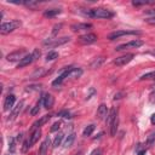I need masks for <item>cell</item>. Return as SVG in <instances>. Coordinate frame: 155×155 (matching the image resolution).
Listing matches in <instances>:
<instances>
[{
	"label": "cell",
	"mask_w": 155,
	"mask_h": 155,
	"mask_svg": "<svg viewBox=\"0 0 155 155\" xmlns=\"http://www.w3.org/2000/svg\"><path fill=\"white\" fill-rule=\"evenodd\" d=\"M150 121H151V124H153V125H155V113L151 115V117H150Z\"/></svg>",
	"instance_id": "ee69618b"
},
{
	"label": "cell",
	"mask_w": 155,
	"mask_h": 155,
	"mask_svg": "<svg viewBox=\"0 0 155 155\" xmlns=\"http://www.w3.org/2000/svg\"><path fill=\"white\" fill-rule=\"evenodd\" d=\"M40 88H41V85H30V86H28L27 91H38Z\"/></svg>",
	"instance_id": "8d00e7d4"
},
{
	"label": "cell",
	"mask_w": 155,
	"mask_h": 155,
	"mask_svg": "<svg viewBox=\"0 0 155 155\" xmlns=\"http://www.w3.org/2000/svg\"><path fill=\"white\" fill-rule=\"evenodd\" d=\"M27 54H28V53H27V50L22 48V50H17V51H13V52L8 53V54L6 56V59H7L8 62H17V61L19 62V61H22Z\"/></svg>",
	"instance_id": "3957f363"
},
{
	"label": "cell",
	"mask_w": 155,
	"mask_h": 155,
	"mask_svg": "<svg viewBox=\"0 0 155 155\" xmlns=\"http://www.w3.org/2000/svg\"><path fill=\"white\" fill-rule=\"evenodd\" d=\"M82 75V69L80 68H73L69 73V76L68 78H73V79H76V78H80Z\"/></svg>",
	"instance_id": "d4e9b609"
},
{
	"label": "cell",
	"mask_w": 155,
	"mask_h": 155,
	"mask_svg": "<svg viewBox=\"0 0 155 155\" xmlns=\"http://www.w3.org/2000/svg\"><path fill=\"white\" fill-rule=\"evenodd\" d=\"M149 102L151 104H155V88L149 93Z\"/></svg>",
	"instance_id": "d590c367"
},
{
	"label": "cell",
	"mask_w": 155,
	"mask_h": 155,
	"mask_svg": "<svg viewBox=\"0 0 155 155\" xmlns=\"http://www.w3.org/2000/svg\"><path fill=\"white\" fill-rule=\"evenodd\" d=\"M23 5H25L28 7H34L38 5V2L36 1H23Z\"/></svg>",
	"instance_id": "f35d334b"
},
{
	"label": "cell",
	"mask_w": 155,
	"mask_h": 155,
	"mask_svg": "<svg viewBox=\"0 0 155 155\" xmlns=\"http://www.w3.org/2000/svg\"><path fill=\"white\" fill-rule=\"evenodd\" d=\"M15 102H16L15 94H12V93H11V94H7L6 98H5V102H4V110L7 111V110H10V109H13Z\"/></svg>",
	"instance_id": "8fae6325"
},
{
	"label": "cell",
	"mask_w": 155,
	"mask_h": 155,
	"mask_svg": "<svg viewBox=\"0 0 155 155\" xmlns=\"http://www.w3.org/2000/svg\"><path fill=\"white\" fill-rule=\"evenodd\" d=\"M145 22H147V23H149V24H155V17L147 18V19H145Z\"/></svg>",
	"instance_id": "7bdbcfd3"
},
{
	"label": "cell",
	"mask_w": 155,
	"mask_h": 155,
	"mask_svg": "<svg viewBox=\"0 0 155 155\" xmlns=\"http://www.w3.org/2000/svg\"><path fill=\"white\" fill-rule=\"evenodd\" d=\"M69 40H70L69 36H63V38H58V39H47V40L44 41V45L48 46V47H57V46L64 45Z\"/></svg>",
	"instance_id": "5b68a950"
},
{
	"label": "cell",
	"mask_w": 155,
	"mask_h": 155,
	"mask_svg": "<svg viewBox=\"0 0 155 155\" xmlns=\"http://www.w3.org/2000/svg\"><path fill=\"white\" fill-rule=\"evenodd\" d=\"M94 131V125H88V126H86L85 127V130H84V132H82V134L85 136V137H88V136H91L92 134V132Z\"/></svg>",
	"instance_id": "4316f807"
},
{
	"label": "cell",
	"mask_w": 155,
	"mask_h": 155,
	"mask_svg": "<svg viewBox=\"0 0 155 155\" xmlns=\"http://www.w3.org/2000/svg\"><path fill=\"white\" fill-rule=\"evenodd\" d=\"M30 147H31V145H30L29 139H28V140H24V142H23V144H22V151H23V153H27V151H28V149H29Z\"/></svg>",
	"instance_id": "d6a6232c"
},
{
	"label": "cell",
	"mask_w": 155,
	"mask_h": 155,
	"mask_svg": "<svg viewBox=\"0 0 155 155\" xmlns=\"http://www.w3.org/2000/svg\"><path fill=\"white\" fill-rule=\"evenodd\" d=\"M151 76H154V73H153V71H151V73H147V74L142 75L139 79H140V80H145V79H150Z\"/></svg>",
	"instance_id": "60d3db41"
},
{
	"label": "cell",
	"mask_w": 155,
	"mask_h": 155,
	"mask_svg": "<svg viewBox=\"0 0 155 155\" xmlns=\"http://www.w3.org/2000/svg\"><path fill=\"white\" fill-rule=\"evenodd\" d=\"M108 114H109V111H108L107 105L102 103V104L98 107V109H97V117H98L99 120H103V119H105V117L108 116Z\"/></svg>",
	"instance_id": "4fadbf2b"
},
{
	"label": "cell",
	"mask_w": 155,
	"mask_h": 155,
	"mask_svg": "<svg viewBox=\"0 0 155 155\" xmlns=\"http://www.w3.org/2000/svg\"><path fill=\"white\" fill-rule=\"evenodd\" d=\"M63 137H64V134L63 133H58L56 137H54V139H53V148H57V147H59L61 145V143H62V140H63Z\"/></svg>",
	"instance_id": "484cf974"
},
{
	"label": "cell",
	"mask_w": 155,
	"mask_h": 155,
	"mask_svg": "<svg viewBox=\"0 0 155 155\" xmlns=\"http://www.w3.org/2000/svg\"><path fill=\"white\" fill-rule=\"evenodd\" d=\"M50 119H51V115H45V116H42L40 120H38V121H35V122L33 124V130H35V128H40V126L45 125Z\"/></svg>",
	"instance_id": "e0dca14e"
},
{
	"label": "cell",
	"mask_w": 155,
	"mask_h": 155,
	"mask_svg": "<svg viewBox=\"0 0 155 155\" xmlns=\"http://www.w3.org/2000/svg\"><path fill=\"white\" fill-rule=\"evenodd\" d=\"M144 154H145V150H142V151H139L137 155H144Z\"/></svg>",
	"instance_id": "f6af8a7d"
},
{
	"label": "cell",
	"mask_w": 155,
	"mask_h": 155,
	"mask_svg": "<svg viewBox=\"0 0 155 155\" xmlns=\"http://www.w3.org/2000/svg\"><path fill=\"white\" fill-rule=\"evenodd\" d=\"M74 67H67V68H64L63 70H62V73L52 81V85L53 86H57V85H61L62 82H63V80L65 79V78H68L69 76V73H70V70L73 69Z\"/></svg>",
	"instance_id": "9c48e42d"
},
{
	"label": "cell",
	"mask_w": 155,
	"mask_h": 155,
	"mask_svg": "<svg viewBox=\"0 0 155 155\" xmlns=\"http://www.w3.org/2000/svg\"><path fill=\"white\" fill-rule=\"evenodd\" d=\"M154 143H155V131L150 132V134H149L148 138H147V145H148V147H151Z\"/></svg>",
	"instance_id": "f1b7e54d"
},
{
	"label": "cell",
	"mask_w": 155,
	"mask_h": 155,
	"mask_svg": "<svg viewBox=\"0 0 155 155\" xmlns=\"http://www.w3.org/2000/svg\"><path fill=\"white\" fill-rule=\"evenodd\" d=\"M143 45V41L142 40H131L126 44H122V45H119L115 50L116 51H122V50H126V48H137V47H140Z\"/></svg>",
	"instance_id": "8992f818"
},
{
	"label": "cell",
	"mask_w": 155,
	"mask_h": 155,
	"mask_svg": "<svg viewBox=\"0 0 155 155\" xmlns=\"http://www.w3.org/2000/svg\"><path fill=\"white\" fill-rule=\"evenodd\" d=\"M117 116V109L114 107V108H111L110 110H109V114H108V116H107V124L110 126L111 125V122L114 121V119Z\"/></svg>",
	"instance_id": "d6986e66"
},
{
	"label": "cell",
	"mask_w": 155,
	"mask_h": 155,
	"mask_svg": "<svg viewBox=\"0 0 155 155\" xmlns=\"http://www.w3.org/2000/svg\"><path fill=\"white\" fill-rule=\"evenodd\" d=\"M42 103H44V94L39 98V101L36 102V104H35V105L33 107V109L30 110V115H33V116H34V115L39 114V111H40V107H41V104H42Z\"/></svg>",
	"instance_id": "ac0fdd59"
},
{
	"label": "cell",
	"mask_w": 155,
	"mask_h": 155,
	"mask_svg": "<svg viewBox=\"0 0 155 155\" xmlns=\"http://www.w3.org/2000/svg\"><path fill=\"white\" fill-rule=\"evenodd\" d=\"M61 12H62V10H59V8H51V10L45 11V12H44V16H45V17L51 18V17H54V16L59 15Z\"/></svg>",
	"instance_id": "cb8c5ba5"
},
{
	"label": "cell",
	"mask_w": 155,
	"mask_h": 155,
	"mask_svg": "<svg viewBox=\"0 0 155 155\" xmlns=\"http://www.w3.org/2000/svg\"><path fill=\"white\" fill-rule=\"evenodd\" d=\"M79 155H80V154H79Z\"/></svg>",
	"instance_id": "c3c4849f"
},
{
	"label": "cell",
	"mask_w": 155,
	"mask_h": 155,
	"mask_svg": "<svg viewBox=\"0 0 155 155\" xmlns=\"http://www.w3.org/2000/svg\"><path fill=\"white\" fill-rule=\"evenodd\" d=\"M8 150H10V153L16 151V138H13V137H11L8 140Z\"/></svg>",
	"instance_id": "83f0119b"
},
{
	"label": "cell",
	"mask_w": 155,
	"mask_h": 155,
	"mask_svg": "<svg viewBox=\"0 0 155 155\" xmlns=\"http://www.w3.org/2000/svg\"><path fill=\"white\" fill-rule=\"evenodd\" d=\"M59 127H61V122H59V121H57V122H54V124L52 125V127L50 128V131H51V132H56Z\"/></svg>",
	"instance_id": "74e56055"
},
{
	"label": "cell",
	"mask_w": 155,
	"mask_h": 155,
	"mask_svg": "<svg viewBox=\"0 0 155 155\" xmlns=\"http://www.w3.org/2000/svg\"><path fill=\"white\" fill-rule=\"evenodd\" d=\"M142 34L139 30H117V31H113L108 35V39L109 40H115V39H119L124 35H139Z\"/></svg>",
	"instance_id": "277c9868"
},
{
	"label": "cell",
	"mask_w": 155,
	"mask_h": 155,
	"mask_svg": "<svg viewBox=\"0 0 155 155\" xmlns=\"http://www.w3.org/2000/svg\"><path fill=\"white\" fill-rule=\"evenodd\" d=\"M44 74H46V70L44 68H39L31 74V78H41Z\"/></svg>",
	"instance_id": "f546056e"
},
{
	"label": "cell",
	"mask_w": 155,
	"mask_h": 155,
	"mask_svg": "<svg viewBox=\"0 0 155 155\" xmlns=\"http://www.w3.org/2000/svg\"><path fill=\"white\" fill-rule=\"evenodd\" d=\"M85 15H87V16H90V17H96V18H111V17L114 16L113 12H110V11L107 10V8H102V7L90 10V11H87Z\"/></svg>",
	"instance_id": "6da1fadb"
},
{
	"label": "cell",
	"mask_w": 155,
	"mask_h": 155,
	"mask_svg": "<svg viewBox=\"0 0 155 155\" xmlns=\"http://www.w3.org/2000/svg\"><path fill=\"white\" fill-rule=\"evenodd\" d=\"M134 54L133 53H126L124 56H120L117 57L115 61H114V64L117 65V67H122V65H126L127 63H130L132 59H133Z\"/></svg>",
	"instance_id": "ba28073f"
},
{
	"label": "cell",
	"mask_w": 155,
	"mask_h": 155,
	"mask_svg": "<svg viewBox=\"0 0 155 155\" xmlns=\"http://www.w3.org/2000/svg\"><path fill=\"white\" fill-rule=\"evenodd\" d=\"M62 28V24H56L54 27H53V30H52V35L54 36V35H57V33L59 31V29Z\"/></svg>",
	"instance_id": "ab89813d"
},
{
	"label": "cell",
	"mask_w": 155,
	"mask_h": 155,
	"mask_svg": "<svg viewBox=\"0 0 155 155\" xmlns=\"http://www.w3.org/2000/svg\"><path fill=\"white\" fill-rule=\"evenodd\" d=\"M104 63V57H97V58H94L92 62H91V64H90V68L91 69H97V68H99L102 64Z\"/></svg>",
	"instance_id": "ffe728a7"
},
{
	"label": "cell",
	"mask_w": 155,
	"mask_h": 155,
	"mask_svg": "<svg viewBox=\"0 0 155 155\" xmlns=\"http://www.w3.org/2000/svg\"><path fill=\"white\" fill-rule=\"evenodd\" d=\"M21 24H22L21 21H17V19L10 21V22H5V23H2L1 27H0V33H1V34H8V33L13 31L16 28H18Z\"/></svg>",
	"instance_id": "7a4b0ae2"
},
{
	"label": "cell",
	"mask_w": 155,
	"mask_h": 155,
	"mask_svg": "<svg viewBox=\"0 0 155 155\" xmlns=\"http://www.w3.org/2000/svg\"><path fill=\"white\" fill-rule=\"evenodd\" d=\"M56 58H58V53H57L56 51H50V52L46 54V61H53V59H56Z\"/></svg>",
	"instance_id": "4dcf8cb0"
},
{
	"label": "cell",
	"mask_w": 155,
	"mask_h": 155,
	"mask_svg": "<svg viewBox=\"0 0 155 155\" xmlns=\"http://www.w3.org/2000/svg\"><path fill=\"white\" fill-rule=\"evenodd\" d=\"M31 54H33V57H34V61H36V59L41 56V51H40L39 48H35V50L31 52Z\"/></svg>",
	"instance_id": "e575fe53"
},
{
	"label": "cell",
	"mask_w": 155,
	"mask_h": 155,
	"mask_svg": "<svg viewBox=\"0 0 155 155\" xmlns=\"http://www.w3.org/2000/svg\"><path fill=\"white\" fill-rule=\"evenodd\" d=\"M48 145H50V138H45V140L41 143L40 145V149H39V155H46V151L48 149Z\"/></svg>",
	"instance_id": "44dd1931"
},
{
	"label": "cell",
	"mask_w": 155,
	"mask_h": 155,
	"mask_svg": "<svg viewBox=\"0 0 155 155\" xmlns=\"http://www.w3.org/2000/svg\"><path fill=\"white\" fill-rule=\"evenodd\" d=\"M88 28H92V24H90V23H76V24H71L70 25V29L73 31L85 30V29H88Z\"/></svg>",
	"instance_id": "2e32d148"
},
{
	"label": "cell",
	"mask_w": 155,
	"mask_h": 155,
	"mask_svg": "<svg viewBox=\"0 0 155 155\" xmlns=\"http://www.w3.org/2000/svg\"><path fill=\"white\" fill-rule=\"evenodd\" d=\"M23 105H24V102H23V101H19V102L13 107V109L11 110V113H10V115H8V117H7V121H13V120L19 115V113H21Z\"/></svg>",
	"instance_id": "30bf717a"
},
{
	"label": "cell",
	"mask_w": 155,
	"mask_h": 155,
	"mask_svg": "<svg viewBox=\"0 0 155 155\" xmlns=\"http://www.w3.org/2000/svg\"><path fill=\"white\" fill-rule=\"evenodd\" d=\"M34 62V57H33V54L31 53H28L22 61H19L18 62V65H17V68H23V67H27V65H29L30 63H33Z\"/></svg>",
	"instance_id": "5bb4252c"
},
{
	"label": "cell",
	"mask_w": 155,
	"mask_h": 155,
	"mask_svg": "<svg viewBox=\"0 0 155 155\" xmlns=\"http://www.w3.org/2000/svg\"><path fill=\"white\" fill-rule=\"evenodd\" d=\"M147 4H153V1H132L133 6H140V5H147Z\"/></svg>",
	"instance_id": "836d02e7"
},
{
	"label": "cell",
	"mask_w": 155,
	"mask_h": 155,
	"mask_svg": "<svg viewBox=\"0 0 155 155\" xmlns=\"http://www.w3.org/2000/svg\"><path fill=\"white\" fill-rule=\"evenodd\" d=\"M151 53H153V54H154V56H155V48H154V51H153V52H151Z\"/></svg>",
	"instance_id": "bcb514c9"
},
{
	"label": "cell",
	"mask_w": 155,
	"mask_h": 155,
	"mask_svg": "<svg viewBox=\"0 0 155 155\" xmlns=\"http://www.w3.org/2000/svg\"><path fill=\"white\" fill-rule=\"evenodd\" d=\"M117 125H119V116H116L114 119V121L111 122V125L109 126L110 127V136L114 137L116 134V131H117Z\"/></svg>",
	"instance_id": "7402d4cb"
},
{
	"label": "cell",
	"mask_w": 155,
	"mask_h": 155,
	"mask_svg": "<svg viewBox=\"0 0 155 155\" xmlns=\"http://www.w3.org/2000/svg\"><path fill=\"white\" fill-rule=\"evenodd\" d=\"M153 73H154V76H155V71H153Z\"/></svg>",
	"instance_id": "7dc6e473"
},
{
	"label": "cell",
	"mask_w": 155,
	"mask_h": 155,
	"mask_svg": "<svg viewBox=\"0 0 155 155\" xmlns=\"http://www.w3.org/2000/svg\"><path fill=\"white\" fill-rule=\"evenodd\" d=\"M74 140H75V133L71 132V133H69V134L67 136V138H65V140H64V147H65V148L71 147L73 143H74Z\"/></svg>",
	"instance_id": "603a6c76"
},
{
	"label": "cell",
	"mask_w": 155,
	"mask_h": 155,
	"mask_svg": "<svg viewBox=\"0 0 155 155\" xmlns=\"http://www.w3.org/2000/svg\"><path fill=\"white\" fill-rule=\"evenodd\" d=\"M44 107L46 108V109H51L52 107H53V104H54V98H53V96L52 94H50V93H45L44 94Z\"/></svg>",
	"instance_id": "7c38bea8"
},
{
	"label": "cell",
	"mask_w": 155,
	"mask_h": 155,
	"mask_svg": "<svg viewBox=\"0 0 155 155\" xmlns=\"http://www.w3.org/2000/svg\"><path fill=\"white\" fill-rule=\"evenodd\" d=\"M57 116H61V117H65V119H69L70 117V113L68 110H62V111H58L57 113Z\"/></svg>",
	"instance_id": "1f68e13d"
},
{
	"label": "cell",
	"mask_w": 155,
	"mask_h": 155,
	"mask_svg": "<svg viewBox=\"0 0 155 155\" xmlns=\"http://www.w3.org/2000/svg\"><path fill=\"white\" fill-rule=\"evenodd\" d=\"M96 41H97V35L93 34V33H88V34L79 36V42L81 45H91V44H93Z\"/></svg>",
	"instance_id": "52a82bcc"
},
{
	"label": "cell",
	"mask_w": 155,
	"mask_h": 155,
	"mask_svg": "<svg viewBox=\"0 0 155 155\" xmlns=\"http://www.w3.org/2000/svg\"><path fill=\"white\" fill-rule=\"evenodd\" d=\"M40 136H41V130H40V128H35V130H33V132H31V133H30V136H29L30 145H34V144L39 140Z\"/></svg>",
	"instance_id": "9a60e30c"
},
{
	"label": "cell",
	"mask_w": 155,
	"mask_h": 155,
	"mask_svg": "<svg viewBox=\"0 0 155 155\" xmlns=\"http://www.w3.org/2000/svg\"><path fill=\"white\" fill-rule=\"evenodd\" d=\"M90 155H102V149L101 148H96L94 150H92V153Z\"/></svg>",
	"instance_id": "b9f144b4"
}]
</instances>
